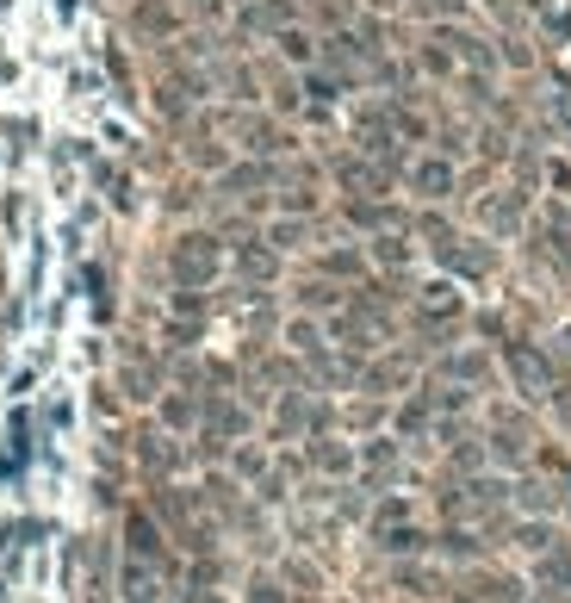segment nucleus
Instances as JSON below:
<instances>
[{"instance_id":"1","label":"nucleus","mask_w":571,"mask_h":603,"mask_svg":"<svg viewBox=\"0 0 571 603\" xmlns=\"http://www.w3.org/2000/svg\"><path fill=\"white\" fill-rule=\"evenodd\" d=\"M211 262H218V250H211L206 236H187V243L174 250V274H180V280H206Z\"/></svg>"},{"instance_id":"2","label":"nucleus","mask_w":571,"mask_h":603,"mask_svg":"<svg viewBox=\"0 0 571 603\" xmlns=\"http://www.w3.org/2000/svg\"><path fill=\"white\" fill-rule=\"evenodd\" d=\"M510 368L528 380V386H547V368H540V355H528V349H510Z\"/></svg>"},{"instance_id":"3","label":"nucleus","mask_w":571,"mask_h":603,"mask_svg":"<svg viewBox=\"0 0 571 603\" xmlns=\"http://www.w3.org/2000/svg\"><path fill=\"white\" fill-rule=\"evenodd\" d=\"M417 181L429 187V194H441V187H447V169H441V162H422V169H417Z\"/></svg>"},{"instance_id":"4","label":"nucleus","mask_w":571,"mask_h":603,"mask_svg":"<svg viewBox=\"0 0 571 603\" xmlns=\"http://www.w3.org/2000/svg\"><path fill=\"white\" fill-rule=\"evenodd\" d=\"M566 479H571V467H566Z\"/></svg>"}]
</instances>
